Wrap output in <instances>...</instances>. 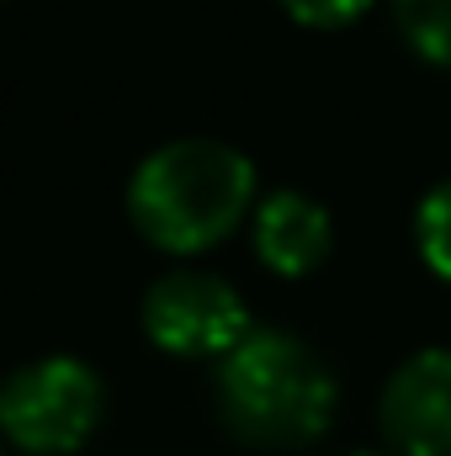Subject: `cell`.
I'll use <instances>...</instances> for the list:
<instances>
[{"mask_svg":"<svg viewBox=\"0 0 451 456\" xmlns=\"http://www.w3.org/2000/svg\"><path fill=\"white\" fill-rule=\"evenodd\" d=\"M0 446H5V441H0ZM0 456H5V452H0Z\"/></svg>","mask_w":451,"mask_h":456,"instance_id":"8fae6325","label":"cell"},{"mask_svg":"<svg viewBox=\"0 0 451 456\" xmlns=\"http://www.w3.org/2000/svg\"><path fill=\"white\" fill-rule=\"evenodd\" d=\"M255 208V165L218 138H176L127 181V218L165 255L224 244Z\"/></svg>","mask_w":451,"mask_h":456,"instance_id":"7a4b0ae2","label":"cell"},{"mask_svg":"<svg viewBox=\"0 0 451 456\" xmlns=\"http://www.w3.org/2000/svg\"><path fill=\"white\" fill-rule=\"evenodd\" d=\"M393 21L425 64L451 69V0H393Z\"/></svg>","mask_w":451,"mask_h":456,"instance_id":"52a82bcc","label":"cell"},{"mask_svg":"<svg viewBox=\"0 0 451 456\" xmlns=\"http://www.w3.org/2000/svg\"><path fill=\"white\" fill-rule=\"evenodd\" d=\"M107 419V382L80 355H37L0 382V441L21 456H75Z\"/></svg>","mask_w":451,"mask_h":456,"instance_id":"3957f363","label":"cell"},{"mask_svg":"<svg viewBox=\"0 0 451 456\" xmlns=\"http://www.w3.org/2000/svg\"><path fill=\"white\" fill-rule=\"evenodd\" d=\"M377 430L393 456H451V350L430 345L393 366L377 393Z\"/></svg>","mask_w":451,"mask_h":456,"instance_id":"5b68a950","label":"cell"},{"mask_svg":"<svg viewBox=\"0 0 451 456\" xmlns=\"http://www.w3.org/2000/svg\"><path fill=\"white\" fill-rule=\"evenodd\" d=\"M144 335L154 350L176 361H224L234 345L244 340L250 308L234 292V281L213 271H170L144 292Z\"/></svg>","mask_w":451,"mask_h":456,"instance_id":"277c9868","label":"cell"},{"mask_svg":"<svg viewBox=\"0 0 451 456\" xmlns=\"http://www.w3.org/2000/svg\"><path fill=\"white\" fill-rule=\"evenodd\" d=\"M414 249L430 265V276H441L451 287V181L425 191V202L414 213Z\"/></svg>","mask_w":451,"mask_h":456,"instance_id":"ba28073f","label":"cell"},{"mask_svg":"<svg viewBox=\"0 0 451 456\" xmlns=\"http://www.w3.org/2000/svg\"><path fill=\"white\" fill-rule=\"evenodd\" d=\"M372 0H282V11L303 27H319V32H335V27H350L356 16H366Z\"/></svg>","mask_w":451,"mask_h":456,"instance_id":"9c48e42d","label":"cell"},{"mask_svg":"<svg viewBox=\"0 0 451 456\" xmlns=\"http://www.w3.org/2000/svg\"><path fill=\"white\" fill-rule=\"evenodd\" d=\"M335 249L330 213L303 191H271L255 208V255L276 276H314Z\"/></svg>","mask_w":451,"mask_h":456,"instance_id":"8992f818","label":"cell"},{"mask_svg":"<svg viewBox=\"0 0 451 456\" xmlns=\"http://www.w3.org/2000/svg\"><path fill=\"white\" fill-rule=\"evenodd\" d=\"M345 456H393V452H345Z\"/></svg>","mask_w":451,"mask_h":456,"instance_id":"30bf717a","label":"cell"},{"mask_svg":"<svg viewBox=\"0 0 451 456\" xmlns=\"http://www.w3.org/2000/svg\"><path fill=\"white\" fill-rule=\"evenodd\" d=\"M218 425L250 452H308L340 414L330 361L287 330H250L213 366Z\"/></svg>","mask_w":451,"mask_h":456,"instance_id":"6da1fadb","label":"cell"}]
</instances>
